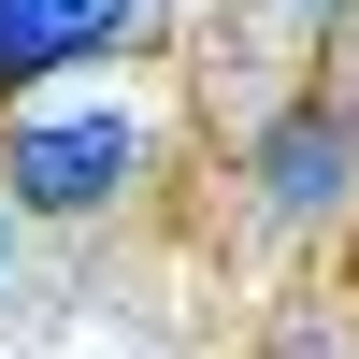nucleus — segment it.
I'll list each match as a JSON object with an SVG mask.
<instances>
[{
  "mask_svg": "<svg viewBox=\"0 0 359 359\" xmlns=\"http://www.w3.org/2000/svg\"><path fill=\"white\" fill-rule=\"evenodd\" d=\"M130 172H144L130 101H15L0 115V201L15 216H101Z\"/></svg>",
  "mask_w": 359,
  "mask_h": 359,
  "instance_id": "nucleus-1",
  "label": "nucleus"
},
{
  "mask_svg": "<svg viewBox=\"0 0 359 359\" xmlns=\"http://www.w3.org/2000/svg\"><path fill=\"white\" fill-rule=\"evenodd\" d=\"M144 29V0H0V115L29 101V86L86 72V57H115Z\"/></svg>",
  "mask_w": 359,
  "mask_h": 359,
  "instance_id": "nucleus-2",
  "label": "nucleus"
},
{
  "mask_svg": "<svg viewBox=\"0 0 359 359\" xmlns=\"http://www.w3.org/2000/svg\"><path fill=\"white\" fill-rule=\"evenodd\" d=\"M345 172H359V115H331V101H302V115L259 130V201L273 216H331Z\"/></svg>",
  "mask_w": 359,
  "mask_h": 359,
  "instance_id": "nucleus-3",
  "label": "nucleus"
},
{
  "mask_svg": "<svg viewBox=\"0 0 359 359\" xmlns=\"http://www.w3.org/2000/svg\"><path fill=\"white\" fill-rule=\"evenodd\" d=\"M15 230H29V216H15V201H0V273H15Z\"/></svg>",
  "mask_w": 359,
  "mask_h": 359,
  "instance_id": "nucleus-4",
  "label": "nucleus"
}]
</instances>
